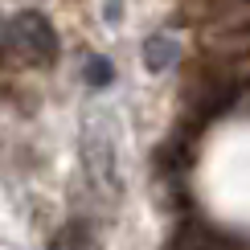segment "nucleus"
Returning <instances> with one entry per match:
<instances>
[{"mask_svg":"<svg viewBox=\"0 0 250 250\" xmlns=\"http://www.w3.org/2000/svg\"><path fill=\"white\" fill-rule=\"evenodd\" d=\"M4 45L8 54L17 62H25V66H49V62L58 58L62 41H58V29L54 21L45 13H37V8H21L4 21Z\"/></svg>","mask_w":250,"mask_h":250,"instance_id":"1","label":"nucleus"},{"mask_svg":"<svg viewBox=\"0 0 250 250\" xmlns=\"http://www.w3.org/2000/svg\"><path fill=\"white\" fill-rule=\"evenodd\" d=\"M82 156H86V172L90 185L103 189L107 197H115L119 189V156H115V135L103 119H95L86 127V140H82Z\"/></svg>","mask_w":250,"mask_h":250,"instance_id":"2","label":"nucleus"},{"mask_svg":"<svg viewBox=\"0 0 250 250\" xmlns=\"http://www.w3.org/2000/svg\"><path fill=\"white\" fill-rule=\"evenodd\" d=\"M205 37L222 54H250V0H222L209 17Z\"/></svg>","mask_w":250,"mask_h":250,"instance_id":"3","label":"nucleus"},{"mask_svg":"<svg viewBox=\"0 0 250 250\" xmlns=\"http://www.w3.org/2000/svg\"><path fill=\"white\" fill-rule=\"evenodd\" d=\"M168 250H226V242L213 230H205L201 222H185L181 230L172 234V246Z\"/></svg>","mask_w":250,"mask_h":250,"instance_id":"4","label":"nucleus"},{"mask_svg":"<svg viewBox=\"0 0 250 250\" xmlns=\"http://www.w3.org/2000/svg\"><path fill=\"white\" fill-rule=\"evenodd\" d=\"M176 58H181V49H176L172 37H148L144 41V62H148L152 74H164V70L176 66Z\"/></svg>","mask_w":250,"mask_h":250,"instance_id":"5","label":"nucleus"},{"mask_svg":"<svg viewBox=\"0 0 250 250\" xmlns=\"http://www.w3.org/2000/svg\"><path fill=\"white\" fill-rule=\"evenodd\" d=\"M54 250H95V234H90L82 222H66L54 234Z\"/></svg>","mask_w":250,"mask_h":250,"instance_id":"6","label":"nucleus"},{"mask_svg":"<svg viewBox=\"0 0 250 250\" xmlns=\"http://www.w3.org/2000/svg\"><path fill=\"white\" fill-rule=\"evenodd\" d=\"M86 74H90V78H103V86H107V78H111V66H107L103 58H95V62L86 66Z\"/></svg>","mask_w":250,"mask_h":250,"instance_id":"7","label":"nucleus"}]
</instances>
